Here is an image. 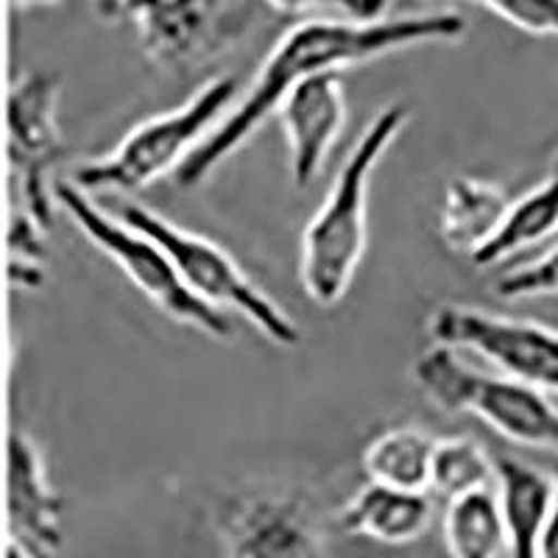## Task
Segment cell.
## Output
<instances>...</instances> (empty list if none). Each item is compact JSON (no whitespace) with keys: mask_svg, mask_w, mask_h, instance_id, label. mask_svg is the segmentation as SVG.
I'll return each instance as SVG.
<instances>
[{"mask_svg":"<svg viewBox=\"0 0 558 558\" xmlns=\"http://www.w3.org/2000/svg\"><path fill=\"white\" fill-rule=\"evenodd\" d=\"M463 34H466V20L458 12L405 14V17L363 20V23L336 17L305 20L277 39L241 104L184 159L173 179L184 191L198 187L277 112L282 98L302 78L372 62L413 45L452 43Z\"/></svg>","mask_w":558,"mask_h":558,"instance_id":"1","label":"cell"},{"mask_svg":"<svg viewBox=\"0 0 558 558\" xmlns=\"http://www.w3.org/2000/svg\"><path fill=\"white\" fill-rule=\"evenodd\" d=\"M405 104H388L361 132L338 168L330 193L307 223L299 254V277L318 307H336L347 296L368 243V184L383 154L405 129Z\"/></svg>","mask_w":558,"mask_h":558,"instance_id":"2","label":"cell"},{"mask_svg":"<svg viewBox=\"0 0 558 558\" xmlns=\"http://www.w3.org/2000/svg\"><path fill=\"white\" fill-rule=\"evenodd\" d=\"M413 383L445 413H466L514 445L558 452V408L547 391L508 375H486L461 349L436 343L413 363Z\"/></svg>","mask_w":558,"mask_h":558,"instance_id":"3","label":"cell"},{"mask_svg":"<svg viewBox=\"0 0 558 558\" xmlns=\"http://www.w3.org/2000/svg\"><path fill=\"white\" fill-rule=\"evenodd\" d=\"M235 93L238 82L232 76L209 78L182 107L137 123L107 157L76 168L73 182L87 193H132L177 173L223 121L221 114L235 101Z\"/></svg>","mask_w":558,"mask_h":558,"instance_id":"4","label":"cell"},{"mask_svg":"<svg viewBox=\"0 0 558 558\" xmlns=\"http://www.w3.org/2000/svg\"><path fill=\"white\" fill-rule=\"evenodd\" d=\"M57 202L68 213L70 221L76 223V229H82L98 252L118 263V268L134 282V288L151 299L162 316L184 324V327H193L216 341H227L232 336V318L227 316V311L207 305L184 286L171 254L151 235L134 229L123 218L118 221L109 216L107 209L98 207L76 182H57Z\"/></svg>","mask_w":558,"mask_h":558,"instance_id":"5","label":"cell"},{"mask_svg":"<svg viewBox=\"0 0 558 558\" xmlns=\"http://www.w3.org/2000/svg\"><path fill=\"white\" fill-rule=\"evenodd\" d=\"M121 218L140 232L151 235L171 254L184 286L207 305L238 313L277 347L293 349L302 343V327L257 282H252L248 274L235 263V257H229L218 243L196 235V232H187L140 204L123 207Z\"/></svg>","mask_w":558,"mask_h":558,"instance_id":"6","label":"cell"},{"mask_svg":"<svg viewBox=\"0 0 558 558\" xmlns=\"http://www.w3.org/2000/svg\"><path fill=\"white\" fill-rule=\"evenodd\" d=\"M109 23H129L148 59L166 73H191L241 39L246 9L232 0H96Z\"/></svg>","mask_w":558,"mask_h":558,"instance_id":"7","label":"cell"},{"mask_svg":"<svg viewBox=\"0 0 558 558\" xmlns=\"http://www.w3.org/2000/svg\"><path fill=\"white\" fill-rule=\"evenodd\" d=\"M427 332L433 343L472 352L502 375L558 393V330L547 324L447 302L430 313Z\"/></svg>","mask_w":558,"mask_h":558,"instance_id":"8","label":"cell"},{"mask_svg":"<svg viewBox=\"0 0 558 558\" xmlns=\"http://www.w3.org/2000/svg\"><path fill=\"white\" fill-rule=\"evenodd\" d=\"M62 132H59V76L34 70L12 84L7 101V157L17 179L20 209L51 229L57 202V166Z\"/></svg>","mask_w":558,"mask_h":558,"instance_id":"9","label":"cell"},{"mask_svg":"<svg viewBox=\"0 0 558 558\" xmlns=\"http://www.w3.org/2000/svg\"><path fill=\"white\" fill-rule=\"evenodd\" d=\"M223 550L238 558H307L327 550L316 508L296 492H248L216 511Z\"/></svg>","mask_w":558,"mask_h":558,"instance_id":"10","label":"cell"},{"mask_svg":"<svg viewBox=\"0 0 558 558\" xmlns=\"http://www.w3.org/2000/svg\"><path fill=\"white\" fill-rule=\"evenodd\" d=\"M62 547V497L39 447L14 427L7 452V556L43 558Z\"/></svg>","mask_w":558,"mask_h":558,"instance_id":"11","label":"cell"},{"mask_svg":"<svg viewBox=\"0 0 558 558\" xmlns=\"http://www.w3.org/2000/svg\"><path fill=\"white\" fill-rule=\"evenodd\" d=\"M279 121L291 151V179L299 191L311 187L347 126V93L341 70L302 78L279 104Z\"/></svg>","mask_w":558,"mask_h":558,"instance_id":"12","label":"cell"},{"mask_svg":"<svg viewBox=\"0 0 558 558\" xmlns=\"http://www.w3.org/2000/svg\"><path fill=\"white\" fill-rule=\"evenodd\" d=\"M341 527L380 545H408L433 520L430 492H408L368 481L341 511Z\"/></svg>","mask_w":558,"mask_h":558,"instance_id":"13","label":"cell"},{"mask_svg":"<svg viewBox=\"0 0 558 558\" xmlns=\"http://www.w3.org/2000/svg\"><path fill=\"white\" fill-rule=\"evenodd\" d=\"M497 500L502 508L508 533V553L517 558L539 556L542 531L550 517L553 497H556V477L520 461V458H500L497 461Z\"/></svg>","mask_w":558,"mask_h":558,"instance_id":"14","label":"cell"},{"mask_svg":"<svg viewBox=\"0 0 558 558\" xmlns=\"http://www.w3.org/2000/svg\"><path fill=\"white\" fill-rule=\"evenodd\" d=\"M511 198L500 184L481 177H456L438 207V238L450 252L475 254L506 218Z\"/></svg>","mask_w":558,"mask_h":558,"instance_id":"15","label":"cell"},{"mask_svg":"<svg viewBox=\"0 0 558 558\" xmlns=\"http://www.w3.org/2000/svg\"><path fill=\"white\" fill-rule=\"evenodd\" d=\"M558 238V159L547 179H542L531 193L511 202L500 229L486 246L472 254V263L492 268L531 246Z\"/></svg>","mask_w":558,"mask_h":558,"instance_id":"16","label":"cell"},{"mask_svg":"<svg viewBox=\"0 0 558 558\" xmlns=\"http://www.w3.org/2000/svg\"><path fill=\"white\" fill-rule=\"evenodd\" d=\"M436 441L422 427L402 425L383 430L363 450V472L368 481L408 492H430V470Z\"/></svg>","mask_w":558,"mask_h":558,"instance_id":"17","label":"cell"},{"mask_svg":"<svg viewBox=\"0 0 558 558\" xmlns=\"http://www.w3.org/2000/svg\"><path fill=\"white\" fill-rule=\"evenodd\" d=\"M445 542L458 558H495L508 550L506 520L492 486L447 500Z\"/></svg>","mask_w":558,"mask_h":558,"instance_id":"18","label":"cell"},{"mask_svg":"<svg viewBox=\"0 0 558 558\" xmlns=\"http://www.w3.org/2000/svg\"><path fill=\"white\" fill-rule=\"evenodd\" d=\"M497 477V461L486 452V447L472 436L438 438L433 452L430 492L445 500L461 497L475 488L492 486Z\"/></svg>","mask_w":558,"mask_h":558,"instance_id":"19","label":"cell"},{"mask_svg":"<svg viewBox=\"0 0 558 558\" xmlns=\"http://www.w3.org/2000/svg\"><path fill=\"white\" fill-rule=\"evenodd\" d=\"M51 229L34 221L28 213L20 209L14 221L9 223L7 246H9V282L23 291H37L45 279V235Z\"/></svg>","mask_w":558,"mask_h":558,"instance_id":"20","label":"cell"},{"mask_svg":"<svg viewBox=\"0 0 558 558\" xmlns=\"http://www.w3.org/2000/svg\"><path fill=\"white\" fill-rule=\"evenodd\" d=\"M497 293L508 302H520V299H542L558 296V241L550 252H545L536 260L517 266L500 277Z\"/></svg>","mask_w":558,"mask_h":558,"instance_id":"21","label":"cell"},{"mask_svg":"<svg viewBox=\"0 0 558 558\" xmlns=\"http://www.w3.org/2000/svg\"><path fill=\"white\" fill-rule=\"evenodd\" d=\"M536 37H558V0H472Z\"/></svg>","mask_w":558,"mask_h":558,"instance_id":"22","label":"cell"},{"mask_svg":"<svg viewBox=\"0 0 558 558\" xmlns=\"http://www.w3.org/2000/svg\"><path fill=\"white\" fill-rule=\"evenodd\" d=\"M268 7L286 14H305L336 20H380L391 0H266Z\"/></svg>","mask_w":558,"mask_h":558,"instance_id":"23","label":"cell"},{"mask_svg":"<svg viewBox=\"0 0 558 558\" xmlns=\"http://www.w3.org/2000/svg\"><path fill=\"white\" fill-rule=\"evenodd\" d=\"M539 556L558 558V466H556V497H553L550 517H547V525L545 531H542Z\"/></svg>","mask_w":558,"mask_h":558,"instance_id":"24","label":"cell"},{"mask_svg":"<svg viewBox=\"0 0 558 558\" xmlns=\"http://www.w3.org/2000/svg\"><path fill=\"white\" fill-rule=\"evenodd\" d=\"M17 12L23 9H43V7H53V3H62V0H9Z\"/></svg>","mask_w":558,"mask_h":558,"instance_id":"25","label":"cell"},{"mask_svg":"<svg viewBox=\"0 0 558 558\" xmlns=\"http://www.w3.org/2000/svg\"><path fill=\"white\" fill-rule=\"evenodd\" d=\"M556 241H558V238H556Z\"/></svg>","mask_w":558,"mask_h":558,"instance_id":"26","label":"cell"}]
</instances>
